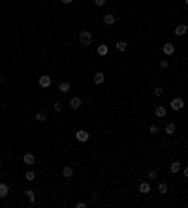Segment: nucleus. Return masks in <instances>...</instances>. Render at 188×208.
Instances as JSON below:
<instances>
[{
  "label": "nucleus",
  "instance_id": "obj_1",
  "mask_svg": "<svg viewBox=\"0 0 188 208\" xmlns=\"http://www.w3.org/2000/svg\"><path fill=\"white\" fill-rule=\"evenodd\" d=\"M79 41H81V45H90L92 43V34H90L89 30H81L79 32Z\"/></svg>",
  "mask_w": 188,
  "mask_h": 208
},
{
  "label": "nucleus",
  "instance_id": "obj_2",
  "mask_svg": "<svg viewBox=\"0 0 188 208\" xmlns=\"http://www.w3.org/2000/svg\"><path fill=\"white\" fill-rule=\"evenodd\" d=\"M169 107L173 109V111H181L182 107H184V101H182L181 98H175V99H171V103H169Z\"/></svg>",
  "mask_w": 188,
  "mask_h": 208
},
{
  "label": "nucleus",
  "instance_id": "obj_3",
  "mask_svg": "<svg viewBox=\"0 0 188 208\" xmlns=\"http://www.w3.org/2000/svg\"><path fill=\"white\" fill-rule=\"evenodd\" d=\"M75 137H77V141H81V143H87V141H89V131L77 129V131H75Z\"/></svg>",
  "mask_w": 188,
  "mask_h": 208
},
{
  "label": "nucleus",
  "instance_id": "obj_4",
  "mask_svg": "<svg viewBox=\"0 0 188 208\" xmlns=\"http://www.w3.org/2000/svg\"><path fill=\"white\" fill-rule=\"evenodd\" d=\"M38 84L42 86V88H49V86H51V77H49V75H42L40 81H38Z\"/></svg>",
  "mask_w": 188,
  "mask_h": 208
},
{
  "label": "nucleus",
  "instance_id": "obj_5",
  "mask_svg": "<svg viewBox=\"0 0 188 208\" xmlns=\"http://www.w3.org/2000/svg\"><path fill=\"white\" fill-rule=\"evenodd\" d=\"M81 105H83V101H81V98H77V96L70 99V107H72L73 111H77V109L81 107Z\"/></svg>",
  "mask_w": 188,
  "mask_h": 208
},
{
  "label": "nucleus",
  "instance_id": "obj_6",
  "mask_svg": "<svg viewBox=\"0 0 188 208\" xmlns=\"http://www.w3.org/2000/svg\"><path fill=\"white\" fill-rule=\"evenodd\" d=\"M149 191H151V184H149V182H141V184H139V193L147 195Z\"/></svg>",
  "mask_w": 188,
  "mask_h": 208
},
{
  "label": "nucleus",
  "instance_id": "obj_7",
  "mask_svg": "<svg viewBox=\"0 0 188 208\" xmlns=\"http://www.w3.org/2000/svg\"><path fill=\"white\" fill-rule=\"evenodd\" d=\"M8 195H9V187L0 182V199H4V197H8Z\"/></svg>",
  "mask_w": 188,
  "mask_h": 208
},
{
  "label": "nucleus",
  "instance_id": "obj_8",
  "mask_svg": "<svg viewBox=\"0 0 188 208\" xmlns=\"http://www.w3.org/2000/svg\"><path fill=\"white\" fill-rule=\"evenodd\" d=\"M72 174H73V169L70 165H64V169H62V176L64 178H72Z\"/></svg>",
  "mask_w": 188,
  "mask_h": 208
},
{
  "label": "nucleus",
  "instance_id": "obj_9",
  "mask_svg": "<svg viewBox=\"0 0 188 208\" xmlns=\"http://www.w3.org/2000/svg\"><path fill=\"white\" fill-rule=\"evenodd\" d=\"M186 30H188L186 24H179V26L175 28V36H184V34H186Z\"/></svg>",
  "mask_w": 188,
  "mask_h": 208
},
{
  "label": "nucleus",
  "instance_id": "obj_10",
  "mask_svg": "<svg viewBox=\"0 0 188 208\" xmlns=\"http://www.w3.org/2000/svg\"><path fill=\"white\" fill-rule=\"evenodd\" d=\"M162 49H164L166 54H173L175 53V45L173 43H164V47H162Z\"/></svg>",
  "mask_w": 188,
  "mask_h": 208
},
{
  "label": "nucleus",
  "instance_id": "obj_11",
  "mask_svg": "<svg viewBox=\"0 0 188 208\" xmlns=\"http://www.w3.org/2000/svg\"><path fill=\"white\" fill-rule=\"evenodd\" d=\"M115 21H117V17H115V15H111V13L104 15V23H105V24H115Z\"/></svg>",
  "mask_w": 188,
  "mask_h": 208
},
{
  "label": "nucleus",
  "instance_id": "obj_12",
  "mask_svg": "<svg viewBox=\"0 0 188 208\" xmlns=\"http://www.w3.org/2000/svg\"><path fill=\"white\" fill-rule=\"evenodd\" d=\"M104 73H102V71H98V73H94V84H102V83H104Z\"/></svg>",
  "mask_w": 188,
  "mask_h": 208
},
{
  "label": "nucleus",
  "instance_id": "obj_13",
  "mask_svg": "<svg viewBox=\"0 0 188 208\" xmlns=\"http://www.w3.org/2000/svg\"><path fill=\"white\" fill-rule=\"evenodd\" d=\"M169 171L171 172H179L181 171V163H179V161H173V163L169 165Z\"/></svg>",
  "mask_w": 188,
  "mask_h": 208
},
{
  "label": "nucleus",
  "instance_id": "obj_14",
  "mask_svg": "<svg viewBox=\"0 0 188 208\" xmlns=\"http://www.w3.org/2000/svg\"><path fill=\"white\" fill-rule=\"evenodd\" d=\"M107 45H98V54L100 56H105V54H107Z\"/></svg>",
  "mask_w": 188,
  "mask_h": 208
},
{
  "label": "nucleus",
  "instance_id": "obj_15",
  "mask_svg": "<svg viewBox=\"0 0 188 208\" xmlns=\"http://www.w3.org/2000/svg\"><path fill=\"white\" fill-rule=\"evenodd\" d=\"M166 133H167V135H173V133H175V124H171V122L166 124Z\"/></svg>",
  "mask_w": 188,
  "mask_h": 208
},
{
  "label": "nucleus",
  "instance_id": "obj_16",
  "mask_svg": "<svg viewBox=\"0 0 188 208\" xmlns=\"http://www.w3.org/2000/svg\"><path fill=\"white\" fill-rule=\"evenodd\" d=\"M24 163H27V165H32L34 163V154H24Z\"/></svg>",
  "mask_w": 188,
  "mask_h": 208
},
{
  "label": "nucleus",
  "instance_id": "obj_17",
  "mask_svg": "<svg viewBox=\"0 0 188 208\" xmlns=\"http://www.w3.org/2000/svg\"><path fill=\"white\" fill-rule=\"evenodd\" d=\"M154 114H156V116H164V114H166V107H162V105H158V107L154 109Z\"/></svg>",
  "mask_w": 188,
  "mask_h": 208
},
{
  "label": "nucleus",
  "instance_id": "obj_18",
  "mask_svg": "<svg viewBox=\"0 0 188 208\" xmlns=\"http://www.w3.org/2000/svg\"><path fill=\"white\" fill-rule=\"evenodd\" d=\"M24 195L28 197V201H30V202L36 201V195H34V191H32V189H27V191H24Z\"/></svg>",
  "mask_w": 188,
  "mask_h": 208
},
{
  "label": "nucleus",
  "instance_id": "obj_19",
  "mask_svg": "<svg viewBox=\"0 0 188 208\" xmlns=\"http://www.w3.org/2000/svg\"><path fill=\"white\" fill-rule=\"evenodd\" d=\"M58 90H60V92H68V90H70V83H60L58 84Z\"/></svg>",
  "mask_w": 188,
  "mask_h": 208
},
{
  "label": "nucleus",
  "instance_id": "obj_20",
  "mask_svg": "<svg viewBox=\"0 0 188 208\" xmlns=\"http://www.w3.org/2000/svg\"><path fill=\"white\" fill-rule=\"evenodd\" d=\"M126 47H128V43H126V41H117V49H119L120 53L126 51Z\"/></svg>",
  "mask_w": 188,
  "mask_h": 208
},
{
  "label": "nucleus",
  "instance_id": "obj_21",
  "mask_svg": "<svg viewBox=\"0 0 188 208\" xmlns=\"http://www.w3.org/2000/svg\"><path fill=\"white\" fill-rule=\"evenodd\" d=\"M158 193H162V195L167 193V184H164V182H162V184L158 186Z\"/></svg>",
  "mask_w": 188,
  "mask_h": 208
},
{
  "label": "nucleus",
  "instance_id": "obj_22",
  "mask_svg": "<svg viewBox=\"0 0 188 208\" xmlns=\"http://www.w3.org/2000/svg\"><path fill=\"white\" fill-rule=\"evenodd\" d=\"M34 176H36V174H34V171H28L27 174H24V178H27L28 182H32V180H34Z\"/></svg>",
  "mask_w": 188,
  "mask_h": 208
},
{
  "label": "nucleus",
  "instance_id": "obj_23",
  "mask_svg": "<svg viewBox=\"0 0 188 208\" xmlns=\"http://www.w3.org/2000/svg\"><path fill=\"white\" fill-rule=\"evenodd\" d=\"M36 120H38V122H45V120H47V116H45L43 113H38V114H36Z\"/></svg>",
  "mask_w": 188,
  "mask_h": 208
},
{
  "label": "nucleus",
  "instance_id": "obj_24",
  "mask_svg": "<svg viewBox=\"0 0 188 208\" xmlns=\"http://www.w3.org/2000/svg\"><path fill=\"white\" fill-rule=\"evenodd\" d=\"M156 176H158V171H156V169H152V171H149V178H151V180H154Z\"/></svg>",
  "mask_w": 188,
  "mask_h": 208
},
{
  "label": "nucleus",
  "instance_id": "obj_25",
  "mask_svg": "<svg viewBox=\"0 0 188 208\" xmlns=\"http://www.w3.org/2000/svg\"><path fill=\"white\" fill-rule=\"evenodd\" d=\"M53 109L57 111V113H60V111H62V103H58V101H57V103L53 105Z\"/></svg>",
  "mask_w": 188,
  "mask_h": 208
},
{
  "label": "nucleus",
  "instance_id": "obj_26",
  "mask_svg": "<svg viewBox=\"0 0 188 208\" xmlns=\"http://www.w3.org/2000/svg\"><path fill=\"white\" fill-rule=\"evenodd\" d=\"M162 94H164V88H160V86L154 88V96H162Z\"/></svg>",
  "mask_w": 188,
  "mask_h": 208
},
{
  "label": "nucleus",
  "instance_id": "obj_27",
  "mask_svg": "<svg viewBox=\"0 0 188 208\" xmlns=\"http://www.w3.org/2000/svg\"><path fill=\"white\" fill-rule=\"evenodd\" d=\"M160 68H169V62H167V60H162V62H160Z\"/></svg>",
  "mask_w": 188,
  "mask_h": 208
},
{
  "label": "nucleus",
  "instance_id": "obj_28",
  "mask_svg": "<svg viewBox=\"0 0 188 208\" xmlns=\"http://www.w3.org/2000/svg\"><path fill=\"white\" fill-rule=\"evenodd\" d=\"M149 131H151L152 135H156V133H158V128H156V126H151V128H149Z\"/></svg>",
  "mask_w": 188,
  "mask_h": 208
},
{
  "label": "nucleus",
  "instance_id": "obj_29",
  "mask_svg": "<svg viewBox=\"0 0 188 208\" xmlns=\"http://www.w3.org/2000/svg\"><path fill=\"white\" fill-rule=\"evenodd\" d=\"M94 4H96V6H104L105 0H94Z\"/></svg>",
  "mask_w": 188,
  "mask_h": 208
},
{
  "label": "nucleus",
  "instance_id": "obj_30",
  "mask_svg": "<svg viewBox=\"0 0 188 208\" xmlns=\"http://www.w3.org/2000/svg\"><path fill=\"white\" fill-rule=\"evenodd\" d=\"M4 79H6V75H4V73H0V83H4Z\"/></svg>",
  "mask_w": 188,
  "mask_h": 208
},
{
  "label": "nucleus",
  "instance_id": "obj_31",
  "mask_svg": "<svg viewBox=\"0 0 188 208\" xmlns=\"http://www.w3.org/2000/svg\"><path fill=\"white\" fill-rule=\"evenodd\" d=\"M184 176H186V178H188V165L184 167Z\"/></svg>",
  "mask_w": 188,
  "mask_h": 208
},
{
  "label": "nucleus",
  "instance_id": "obj_32",
  "mask_svg": "<svg viewBox=\"0 0 188 208\" xmlns=\"http://www.w3.org/2000/svg\"><path fill=\"white\" fill-rule=\"evenodd\" d=\"M62 2H64V4H72L73 0H62Z\"/></svg>",
  "mask_w": 188,
  "mask_h": 208
},
{
  "label": "nucleus",
  "instance_id": "obj_33",
  "mask_svg": "<svg viewBox=\"0 0 188 208\" xmlns=\"http://www.w3.org/2000/svg\"><path fill=\"white\" fill-rule=\"evenodd\" d=\"M184 4H186V6H188V0H184Z\"/></svg>",
  "mask_w": 188,
  "mask_h": 208
},
{
  "label": "nucleus",
  "instance_id": "obj_34",
  "mask_svg": "<svg viewBox=\"0 0 188 208\" xmlns=\"http://www.w3.org/2000/svg\"><path fill=\"white\" fill-rule=\"evenodd\" d=\"M0 171H2V163H0Z\"/></svg>",
  "mask_w": 188,
  "mask_h": 208
}]
</instances>
